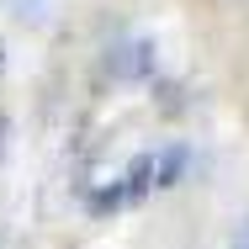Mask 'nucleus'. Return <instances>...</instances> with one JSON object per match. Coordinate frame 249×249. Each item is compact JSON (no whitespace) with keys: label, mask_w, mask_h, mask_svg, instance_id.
Segmentation results:
<instances>
[{"label":"nucleus","mask_w":249,"mask_h":249,"mask_svg":"<svg viewBox=\"0 0 249 249\" xmlns=\"http://www.w3.org/2000/svg\"><path fill=\"white\" fill-rule=\"evenodd\" d=\"M149 69H154V43H143V37L111 53V74H117V80H138V74H149Z\"/></svg>","instance_id":"1"},{"label":"nucleus","mask_w":249,"mask_h":249,"mask_svg":"<svg viewBox=\"0 0 249 249\" xmlns=\"http://www.w3.org/2000/svg\"><path fill=\"white\" fill-rule=\"evenodd\" d=\"M186 164H191V154H186V143H164V149L154 154V191L175 186V180L186 175Z\"/></svg>","instance_id":"2"},{"label":"nucleus","mask_w":249,"mask_h":249,"mask_svg":"<svg viewBox=\"0 0 249 249\" xmlns=\"http://www.w3.org/2000/svg\"><path fill=\"white\" fill-rule=\"evenodd\" d=\"M122 191H127V201H143L154 191V154H138L133 164H127V175H122Z\"/></svg>","instance_id":"3"},{"label":"nucleus","mask_w":249,"mask_h":249,"mask_svg":"<svg viewBox=\"0 0 249 249\" xmlns=\"http://www.w3.org/2000/svg\"><path fill=\"white\" fill-rule=\"evenodd\" d=\"M117 207H127V191H122V180H106L96 196H90V212H96V217H111Z\"/></svg>","instance_id":"4"},{"label":"nucleus","mask_w":249,"mask_h":249,"mask_svg":"<svg viewBox=\"0 0 249 249\" xmlns=\"http://www.w3.org/2000/svg\"><path fill=\"white\" fill-rule=\"evenodd\" d=\"M239 249H249V228H244V239H239Z\"/></svg>","instance_id":"5"},{"label":"nucleus","mask_w":249,"mask_h":249,"mask_svg":"<svg viewBox=\"0 0 249 249\" xmlns=\"http://www.w3.org/2000/svg\"><path fill=\"white\" fill-rule=\"evenodd\" d=\"M0 138H5V122H0Z\"/></svg>","instance_id":"6"},{"label":"nucleus","mask_w":249,"mask_h":249,"mask_svg":"<svg viewBox=\"0 0 249 249\" xmlns=\"http://www.w3.org/2000/svg\"><path fill=\"white\" fill-rule=\"evenodd\" d=\"M0 53H5V48H0ZM0 64H5V58H0Z\"/></svg>","instance_id":"7"}]
</instances>
